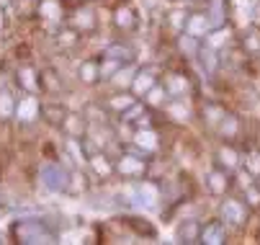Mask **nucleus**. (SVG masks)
<instances>
[{"label": "nucleus", "mask_w": 260, "mask_h": 245, "mask_svg": "<svg viewBox=\"0 0 260 245\" xmlns=\"http://www.w3.org/2000/svg\"><path fill=\"white\" fill-rule=\"evenodd\" d=\"M13 237L23 245H42V242H54V232L49 230L47 222L36 220V217H28V220H21L13 225Z\"/></svg>", "instance_id": "f257e3e1"}, {"label": "nucleus", "mask_w": 260, "mask_h": 245, "mask_svg": "<svg viewBox=\"0 0 260 245\" xmlns=\"http://www.w3.org/2000/svg\"><path fill=\"white\" fill-rule=\"evenodd\" d=\"M42 183L49 189V191H64V189H70V173L64 170V168H59V165H44L42 168Z\"/></svg>", "instance_id": "f03ea898"}, {"label": "nucleus", "mask_w": 260, "mask_h": 245, "mask_svg": "<svg viewBox=\"0 0 260 245\" xmlns=\"http://www.w3.org/2000/svg\"><path fill=\"white\" fill-rule=\"evenodd\" d=\"M247 215H250V209L240 199H227L224 204H221V220H224L227 225L240 227V225H245Z\"/></svg>", "instance_id": "7ed1b4c3"}, {"label": "nucleus", "mask_w": 260, "mask_h": 245, "mask_svg": "<svg viewBox=\"0 0 260 245\" xmlns=\"http://www.w3.org/2000/svg\"><path fill=\"white\" fill-rule=\"evenodd\" d=\"M132 199H134L137 206L152 209V206H157V199H160V196H157V189H155L152 183H144V186H134Z\"/></svg>", "instance_id": "20e7f679"}, {"label": "nucleus", "mask_w": 260, "mask_h": 245, "mask_svg": "<svg viewBox=\"0 0 260 245\" xmlns=\"http://www.w3.org/2000/svg\"><path fill=\"white\" fill-rule=\"evenodd\" d=\"M42 119L49 124V127H62L64 119H67V111L59 103H42Z\"/></svg>", "instance_id": "39448f33"}, {"label": "nucleus", "mask_w": 260, "mask_h": 245, "mask_svg": "<svg viewBox=\"0 0 260 245\" xmlns=\"http://www.w3.org/2000/svg\"><path fill=\"white\" fill-rule=\"evenodd\" d=\"M227 240V230L221 222H209L204 230H201V242H209V245H221Z\"/></svg>", "instance_id": "423d86ee"}, {"label": "nucleus", "mask_w": 260, "mask_h": 245, "mask_svg": "<svg viewBox=\"0 0 260 245\" xmlns=\"http://www.w3.org/2000/svg\"><path fill=\"white\" fill-rule=\"evenodd\" d=\"M209 28H211V21L204 13H193L185 21V31H188L191 37H204V34H209Z\"/></svg>", "instance_id": "0eeeda50"}, {"label": "nucleus", "mask_w": 260, "mask_h": 245, "mask_svg": "<svg viewBox=\"0 0 260 245\" xmlns=\"http://www.w3.org/2000/svg\"><path fill=\"white\" fill-rule=\"evenodd\" d=\"M206 186H209V191H211V194H224V191H227V186H230L227 173H224V170H219V168L209 170V173H206Z\"/></svg>", "instance_id": "6e6552de"}, {"label": "nucleus", "mask_w": 260, "mask_h": 245, "mask_svg": "<svg viewBox=\"0 0 260 245\" xmlns=\"http://www.w3.org/2000/svg\"><path fill=\"white\" fill-rule=\"evenodd\" d=\"M155 88V75L152 73H137L134 75V80H132V93L134 96H147V93H150Z\"/></svg>", "instance_id": "1a4fd4ad"}, {"label": "nucleus", "mask_w": 260, "mask_h": 245, "mask_svg": "<svg viewBox=\"0 0 260 245\" xmlns=\"http://www.w3.org/2000/svg\"><path fill=\"white\" fill-rule=\"evenodd\" d=\"M119 170L124 173V176H142L144 173V160L139 155H124L119 160Z\"/></svg>", "instance_id": "9d476101"}, {"label": "nucleus", "mask_w": 260, "mask_h": 245, "mask_svg": "<svg viewBox=\"0 0 260 245\" xmlns=\"http://www.w3.org/2000/svg\"><path fill=\"white\" fill-rule=\"evenodd\" d=\"M39 114H42V106H39L34 98H26V101H21L18 106H16V116H18L21 121H34Z\"/></svg>", "instance_id": "9b49d317"}, {"label": "nucleus", "mask_w": 260, "mask_h": 245, "mask_svg": "<svg viewBox=\"0 0 260 245\" xmlns=\"http://www.w3.org/2000/svg\"><path fill=\"white\" fill-rule=\"evenodd\" d=\"M199 59H201V70L206 75H211L214 70H216V62H219V57H216V49L211 47V44H204V47H199Z\"/></svg>", "instance_id": "f8f14e48"}, {"label": "nucleus", "mask_w": 260, "mask_h": 245, "mask_svg": "<svg viewBox=\"0 0 260 245\" xmlns=\"http://www.w3.org/2000/svg\"><path fill=\"white\" fill-rule=\"evenodd\" d=\"M106 57L119 59V62H132V59H134V49H129V47H124V44H111V47L106 49Z\"/></svg>", "instance_id": "ddd939ff"}, {"label": "nucleus", "mask_w": 260, "mask_h": 245, "mask_svg": "<svg viewBox=\"0 0 260 245\" xmlns=\"http://www.w3.org/2000/svg\"><path fill=\"white\" fill-rule=\"evenodd\" d=\"M199 237H201V232H199V225H196L193 220L180 225V230H178V240H183V242H196Z\"/></svg>", "instance_id": "4468645a"}, {"label": "nucleus", "mask_w": 260, "mask_h": 245, "mask_svg": "<svg viewBox=\"0 0 260 245\" xmlns=\"http://www.w3.org/2000/svg\"><path fill=\"white\" fill-rule=\"evenodd\" d=\"M16 114V101L8 90H0V119H11Z\"/></svg>", "instance_id": "2eb2a0df"}, {"label": "nucleus", "mask_w": 260, "mask_h": 245, "mask_svg": "<svg viewBox=\"0 0 260 245\" xmlns=\"http://www.w3.org/2000/svg\"><path fill=\"white\" fill-rule=\"evenodd\" d=\"M18 80L23 83V88H26L28 93L39 90V80H36V73H34L31 67H21V70H18Z\"/></svg>", "instance_id": "dca6fc26"}, {"label": "nucleus", "mask_w": 260, "mask_h": 245, "mask_svg": "<svg viewBox=\"0 0 260 245\" xmlns=\"http://www.w3.org/2000/svg\"><path fill=\"white\" fill-rule=\"evenodd\" d=\"M237 132H240V121H237V116L227 114L224 119L219 121V134H221V137H235Z\"/></svg>", "instance_id": "f3484780"}, {"label": "nucleus", "mask_w": 260, "mask_h": 245, "mask_svg": "<svg viewBox=\"0 0 260 245\" xmlns=\"http://www.w3.org/2000/svg\"><path fill=\"white\" fill-rule=\"evenodd\" d=\"M137 145H142L144 150H157V134L152 129H139L137 132Z\"/></svg>", "instance_id": "a211bd4d"}, {"label": "nucleus", "mask_w": 260, "mask_h": 245, "mask_svg": "<svg viewBox=\"0 0 260 245\" xmlns=\"http://www.w3.org/2000/svg\"><path fill=\"white\" fill-rule=\"evenodd\" d=\"M227 116V111L219 106V103H209V106L204 109V119L209 121V124H214V127H219V121Z\"/></svg>", "instance_id": "6ab92c4d"}, {"label": "nucleus", "mask_w": 260, "mask_h": 245, "mask_svg": "<svg viewBox=\"0 0 260 245\" xmlns=\"http://www.w3.org/2000/svg\"><path fill=\"white\" fill-rule=\"evenodd\" d=\"M178 49H180L185 57H196V54H199L196 37H191V34H185V37H180V39H178Z\"/></svg>", "instance_id": "aec40b11"}, {"label": "nucleus", "mask_w": 260, "mask_h": 245, "mask_svg": "<svg viewBox=\"0 0 260 245\" xmlns=\"http://www.w3.org/2000/svg\"><path fill=\"white\" fill-rule=\"evenodd\" d=\"M185 90H188V78H183V75H170L168 78V93L183 96Z\"/></svg>", "instance_id": "412c9836"}, {"label": "nucleus", "mask_w": 260, "mask_h": 245, "mask_svg": "<svg viewBox=\"0 0 260 245\" xmlns=\"http://www.w3.org/2000/svg\"><path fill=\"white\" fill-rule=\"evenodd\" d=\"M134 75H137V70L132 67V65H124V70H119V73L114 75V83L119 85V88H132V80H134Z\"/></svg>", "instance_id": "4be33fe9"}, {"label": "nucleus", "mask_w": 260, "mask_h": 245, "mask_svg": "<svg viewBox=\"0 0 260 245\" xmlns=\"http://www.w3.org/2000/svg\"><path fill=\"white\" fill-rule=\"evenodd\" d=\"M114 21H116V26L119 28H134V11L132 8H119L116 11V16H114Z\"/></svg>", "instance_id": "5701e85b"}, {"label": "nucleus", "mask_w": 260, "mask_h": 245, "mask_svg": "<svg viewBox=\"0 0 260 245\" xmlns=\"http://www.w3.org/2000/svg\"><path fill=\"white\" fill-rule=\"evenodd\" d=\"M219 163L227 165V168H237V165H240L237 150H235V147H221V150H219Z\"/></svg>", "instance_id": "b1692460"}, {"label": "nucleus", "mask_w": 260, "mask_h": 245, "mask_svg": "<svg viewBox=\"0 0 260 245\" xmlns=\"http://www.w3.org/2000/svg\"><path fill=\"white\" fill-rule=\"evenodd\" d=\"M72 21H75V28H85V31H90V28L95 26V23H93L95 16H93V11H88V8H85V11H78Z\"/></svg>", "instance_id": "393cba45"}, {"label": "nucleus", "mask_w": 260, "mask_h": 245, "mask_svg": "<svg viewBox=\"0 0 260 245\" xmlns=\"http://www.w3.org/2000/svg\"><path fill=\"white\" fill-rule=\"evenodd\" d=\"M80 78H83L85 83L98 80V78H101V70H98V65H95V62H83V67H80Z\"/></svg>", "instance_id": "a878e982"}, {"label": "nucleus", "mask_w": 260, "mask_h": 245, "mask_svg": "<svg viewBox=\"0 0 260 245\" xmlns=\"http://www.w3.org/2000/svg\"><path fill=\"white\" fill-rule=\"evenodd\" d=\"M126 225H132V227H137V232H142V235H147V237H155V227L147 222V220H137V217H126Z\"/></svg>", "instance_id": "bb28decb"}, {"label": "nucleus", "mask_w": 260, "mask_h": 245, "mask_svg": "<svg viewBox=\"0 0 260 245\" xmlns=\"http://www.w3.org/2000/svg\"><path fill=\"white\" fill-rule=\"evenodd\" d=\"M165 93H168V88H165V85H155L150 93L144 96L147 106H157V103H162V101H165Z\"/></svg>", "instance_id": "cd10ccee"}, {"label": "nucleus", "mask_w": 260, "mask_h": 245, "mask_svg": "<svg viewBox=\"0 0 260 245\" xmlns=\"http://www.w3.org/2000/svg\"><path fill=\"white\" fill-rule=\"evenodd\" d=\"M121 65L124 62H119V59H111V57H106V65L101 67V78H114L119 70H121Z\"/></svg>", "instance_id": "c85d7f7f"}, {"label": "nucleus", "mask_w": 260, "mask_h": 245, "mask_svg": "<svg viewBox=\"0 0 260 245\" xmlns=\"http://www.w3.org/2000/svg\"><path fill=\"white\" fill-rule=\"evenodd\" d=\"M90 165H93V170L98 173V176H108V173H111V163L103 155H93L90 158Z\"/></svg>", "instance_id": "c756f323"}, {"label": "nucleus", "mask_w": 260, "mask_h": 245, "mask_svg": "<svg viewBox=\"0 0 260 245\" xmlns=\"http://www.w3.org/2000/svg\"><path fill=\"white\" fill-rule=\"evenodd\" d=\"M129 106H134V98L132 96H116V98H111V109L114 111H126Z\"/></svg>", "instance_id": "7c9ffc66"}, {"label": "nucleus", "mask_w": 260, "mask_h": 245, "mask_svg": "<svg viewBox=\"0 0 260 245\" xmlns=\"http://www.w3.org/2000/svg\"><path fill=\"white\" fill-rule=\"evenodd\" d=\"M245 49H247V52H252V54H255V52H260V31H257V28H252V31L247 34V37H245Z\"/></svg>", "instance_id": "2f4dec72"}, {"label": "nucleus", "mask_w": 260, "mask_h": 245, "mask_svg": "<svg viewBox=\"0 0 260 245\" xmlns=\"http://www.w3.org/2000/svg\"><path fill=\"white\" fill-rule=\"evenodd\" d=\"M224 39H230V31H224V28H214V34H211V37H209V44L214 47V49H219L221 44H224Z\"/></svg>", "instance_id": "473e14b6"}, {"label": "nucleus", "mask_w": 260, "mask_h": 245, "mask_svg": "<svg viewBox=\"0 0 260 245\" xmlns=\"http://www.w3.org/2000/svg\"><path fill=\"white\" fill-rule=\"evenodd\" d=\"M39 11H42V16H44V18H57V13H59V8H57L54 0H44Z\"/></svg>", "instance_id": "72a5a7b5"}, {"label": "nucleus", "mask_w": 260, "mask_h": 245, "mask_svg": "<svg viewBox=\"0 0 260 245\" xmlns=\"http://www.w3.org/2000/svg\"><path fill=\"white\" fill-rule=\"evenodd\" d=\"M247 168H250L252 176H260V152H257V150H252V152L247 155Z\"/></svg>", "instance_id": "f704fd0d"}, {"label": "nucleus", "mask_w": 260, "mask_h": 245, "mask_svg": "<svg viewBox=\"0 0 260 245\" xmlns=\"http://www.w3.org/2000/svg\"><path fill=\"white\" fill-rule=\"evenodd\" d=\"M185 21H188V18H185V13H183V11H173V13H170V23H173L175 28H183V26H185Z\"/></svg>", "instance_id": "c9c22d12"}, {"label": "nucleus", "mask_w": 260, "mask_h": 245, "mask_svg": "<svg viewBox=\"0 0 260 245\" xmlns=\"http://www.w3.org/2000/svg\"><path fill=\"white\" fill-rule=\"evenodd\" d=\"M85 186V178L80 176V173H72V178H70V191H80Z\"/></svg>", "instance_id": "e433bc0d"}, {"label": "nucleus", "mask_w": 260, "mask_h": 245, "mask_svg": "<svg viewBox=\"0 0 260 245\" xmlns=\"http://www.w3.org/2000/svg\"><path fill=\"white\" fill-rule=\"evenodd\" d=\"M64 124H67L70 134H78V132H80V119H78V116H67V119H64Z\"/></svg>", "instance_id": "4c0bfd02"}, {"label": "nucleus", "mask_w": 260, "mask_h": 245, "mask_svg": "<svg viewBox=\"0 0 260 245\" xmlns=\"http://www.w3.org/2000/svg\"><path fill=\"white\" fill-rule=\"evenodd\" d=\"M142 111H144V106L134 103V106H129V109L124 111V119H137V116H142Z\"/></svg>", "instance_id": "58836bf2"}, {"label": "nucleus", "mask_w": 260, "mask_h": 245, "mask_svg": "<svg viewBox=\"0 0 260 245\" xmlns=\"http://www.w3.org/2000/svg\"><path fill=\"white\" fill-rule=\"evenodd\" d=\"M42 83H49V85H47L49 90H59V80H57L52 73H44V75H42Z\"/></svg>", "instance_id": "ea45409f"}, {"label": "nucleus", "mask_w": 260, "mask_h": 245, "mask_svg": "<svg viewBox=\"0 0 260 245\" xmlns=\"http://www.w3.org/2000/svg\"><path fill=\"white\" fill-rule=\"evenodd\" d=\"M70 152H72V155H75V158H78V160H80V163H83V160H85V155H83V152H80V145H78V142H75V139H70Z\"/></svg>", "instance_id": "a19ab883"}, {"label": "nucleus", "mask_w": 260, "mask_h": 245, "mask_svg": "<svg viewBox=\"0 0 260 245\" xmlns=\"http://www.w3.org/2000/svg\"><path fill=\"white\" fill-rule=\"evenodd\" d=\"M180 106H183V103H173V109H170V111H173L178 119H188V109H180Z\"/></svg>", "instance_id": "79ce46f5"}, {"label": "nucleus", "mask_w": 260, "mask_h": 245, "mask_svg": "<svg viewBox=\"0 0 260 245\" xmlns=\"http://www.w3.org/2000/svg\"><path fill=\"white\" fill-rule=\"evenodd\" d=\"M59 42H64V47H70L72 42H75V34H72V31H64V34H59Z\"/></svg>", "instance_id": "37998d69"}, {"label": "nucleus", "mask_w": 260, "mask_h": 245, "mask_svg": "<svg viewBox=\"0 0 260 245\" xmlns=\"http://www.w3.org/2000/svg\"><path fill=\"white\" fill-rule=\"evenodd\" d=\"M8 3H11V0H0V8H6Z\"/></svg>", "instance_id": "c03bdc74"}, {"label": "nucleus", "mask_w": 260, "mask_h": 245, "mask_svg": "<svg viewBox=\"0 0 260 245\" xmlns=\"http://www.w3.org/2000/svg\"><path fill=\"white\" fill-rule=\"evenodd\" d=\"M0 28H3V16H0Z\"/></svg>", "instance_id": "a18cd8bd"}, {"label": "nucleus", "mask_w": 260, "mask_h": 245, "mask_svg": "<svg viewBox=\"0 0 260 245\" xmlns=\"http://www.w3.org/2000/svg\"><path fill=\"white\" fill-rule=\"evenodd\" d=\"M0 242H3V235H0Z\"/></svg>", "instance_id": "49530a36"}]
</instances>
